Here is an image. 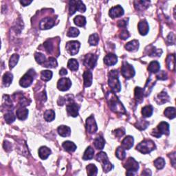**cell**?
I'll return each instance as SVG.
<instances>
[{
    "instance_id": "1",
    "label": "cell",
    "mask_w": 176,
    "mask_h": 176,
    "mask_svg": "<svg viewBox=\"0 0 176 176\" xmlns=\"http://www.w3.org/2000/svg\"><path fill=\"white\" fill-rule=\"evenodd\" d=\"M107 100L109 105V108L112 111L116 113L125 114V108H124L123 104L118 99L114 93L111 92H109L107 94Z\"/></svg>"
},
{
    "instance_id": "40",
    "label": "cell",
    "mask_w": 176,
    "mask_h": 176,
    "mask_svg": "<svg viewBox=\"0 0 176 176\" xmlns=\"http://www.w3.org/2000/svg\"><path fill=\"white\" fill-rule=\"evenodd\" d=\"M87 172L89 175L94 176L97 175L98 173V169L96 165L94 164H90L87 166Z\"/></svg>"
},
{
    "instance_id": "31",
    "label": "cell",
    "mask_w": 176,
    "mask_h": 176,
    "mask_svg": "<svg viewBox=\"0 0 176 176\" xmlns=\"http://www.w3.org/2000/svg\"><path fill=\"white\" fill-rule=\"evenodd\" d=\"M13 74L10 72H6L4 74L2 79L3 84L4 85V86H6V87H8V86L11 84L13 79Z\"/></svg>"
},
{
    "instance_id": "38",
    "label": "cell",
    "mask_w": 176,
    "mask_h": 176,
    "mask_svg": "<svg viewBox=\"0 0 176 176\" xmlns=\"http://www.w3.org/2000/svg\"><path fill=\"white\" fill-rule=\"evenodd\" d=\"M68 67L72 71H76L79 69V63L74 59H72L68 61Z\"/></svg>"
},
{
    "instance_id": "6",
    "label": "cell",
    "mask_w": 176,
    "mask_h": 176,
    "mask_svg": "<svg viewBox=\"0 0 176 176\" xmlns=\"http://www.w3.org/2000/svg\"><path fill=\"white\" fill-rule=\"evenodd\" d=\"M35 72L33 69L25 73L24 76H23L19 81V85L23 88H28L31 85L32 83H33L34 80V77L35 76Z\"/></svg>"
},
{
    "instance_id": "54",
    "label": "cell",
    "mask_w": 176,
    "mask_h": 176,
    "mask_svg": "<svg viewBox=\"0 0 176 176\" xmlns=\"http://www.w3.org/2000/svg\"><path fill=\"white\" fill-rule=\"evenodd\" d=\"M118 25L120 28H125L127 25V22L125 21V20H120L118 22Z\"/></svg>"
},
{
    "instance_id": "26",
    "label": "cell",
    "mask_w": 176,
    "mask_h": 176,
    "mask_svg": "<svg viewBox=\"0 0 176 176\" xmlns=\"http://www.w3.org/2000/svg\"><path fill=\"white\" fill-rule=\"evenodd\" d=\"M83 80L85 87H89L92 83V73L90 71L87 70L83 73Z\"/></svg>"
},
{
    "instance_id": "21",
    "label": "cell",
    "mask_w": 176,
    "mask_h": 176,
    "mask_svg": "<svg viewBox=\"0 0 176 176\" xmlns=\"http://www.w3.org/2000/svg\"><path fill=\"white\" fill-rule=\"evenodd\" d=\"M149 30V24L145 20L139 22V24H138V31H139V33L141 35H146L148 33Z\"/></svg>"
},
{
    "instance_id": "56",
    "label": "cell",
    "mask_w": 176,
    "mask_h": 176,
    "mask_svg": "<svg viewBox=\"0 0 176 176\" xmlns=\"http://www.w3.org/2000/svg\"><path fill=\"white\" fill-rule=\"evenodd\" d=\"M20 3L24 6H26L32 3V1H25V0H23V1L20 2Z\"/></svg>"
},
{
    "instance_id": "11",
    "label": "cell",
    "mask_w": 176,
    "mask_h": 176,
    "mask_svg": "<svg viewBox=\"0 0 176 176\" xmlns=\"http://www.w3.org/2000/svg\"><path fill=\"white\" fill-rule=\"evenodd\" d=\"M80 44L77 41H70L66 44V50L71 55H76L79 53Z\"/></svg>"
},
{
    "instance_id": "34",
    "label": "cell",
    "mask_w": 176,
    "mask_h": 176,
    "mask_svg": "<svg viewBox=\"0 0 176 176\" xmlns=\"http://www.w3.org/2000/svg\"><path fill=\"white\" fill-rule=\"evenodd\" d=\"M57 60L53 58V57H50L48 59V61H45V62L43 64L44 67L45 68H54L57 66Z\"/></svg>"
},
{
    "instance_id": "29",
    "label": "cell",
    "mask_w": 176,
    "mask_h": 176,
    "mask_svg": "<svg viewBox=\"0 0 176 176\" xmlns=\"http://www.w3.org/2000/svg\"><path fill=\"white\" fill-rule=\"evenodd\" d=\"M94 150L92 148V147H88L87 149L85 150V151L84 153V155H83V159L84 160H89L92 159L94 158Z\"/></svg>"
},
{
    "instance_id": "22",
    "label": "cell",
    "mask_w": 176,
    "mask_h": 176,
    "mask_svg": "<svg viewBox=\"0 0 176 176\" xmlns=\"http://www.w3.org/2000/svg\"><path fill=\"white\" fill-rule=\"evenodd\" d=\"M138 48H139V42L137 40H133V41L127 43L125 45L126 50L129 52L137 51Z\"/></svg>"
},
{
    "instance_id": "49",
    "label": "cell",
    "mask_w": 176,
    "mask_h": 176,
    "mask_svg": "<svg viewBox=\"0 0 176 176\" xmlns=\"http://www.w3.org/2000/svg\"><path fill=\"white\" fill-rule=\"evenodd\" d=\"M68 36L70 37H76L77 36H79V30L77 29L76 28L72 27L69 29L68 32Z\"/></svg>"
},
{
    "instance_id": "42",
    "label": "cell",
    "mask_w": 176,
    "mask_h": 176,
    "mask_svg": "<svg viewBox=\"0 0 176 176\" xmlns=\"http://www.w3.org/2000/svg\"><path fill=\"white\" fill-rule=\"evenodd\" d=\"M99 37L98 35V34L94 33L89 36L88 42L91 45H96L99 44Z\"/></svg>"
},
{
    "instance_id": "2",
    "label": "cell",
    "mask_w": 176,
    "mask_h": 176,
    "mask_svg": "<svg viewBox=\"0 0 176 176\" xmlns=\"http://www.w3.org/2000/svg\"><path fill=\"white\" fill-rule=\"evenodd\" d=\"M108 83L111 90L114 92H119L121 89V85L118 77V72L117 70H111L109 73Z\"/></svg>"
},
{
    "instance_id": "50",
    "label": "cell",
    "mask_w": 176,
    "mask_h": 176,
    "mask_svg": "<svg viewBox=\"0 0 176 176\" xmlns=\"http://www.w3.org/2000/svg\"><path fill=\"white\" fill-rule=\"evenodd\" d=\"M162 53V51L160 49H156L155 47H152V49L151 50V53H149V55L150 56H158L160 57Z\"/></svg>"
},
{
    "instance_id": "48",
    "label": "cell",
    "mask_w": 176,
    "mask_h": 176,
    "mask_svg": "<svg viewBox=\"0 0 176 176\" xmlns=\"http://www.w3.org/2000/svg\"><path fill=\"white\" fill-rule=\"evenodd\" d=\"M4 118H5L6 122L8 124H10V123H13L14 121L15 120L16 117L15 115L13 114V112H8V113L5 114Z\"/></svg>"
},
{
    "instance_id": "4",
    "label": "cell",
    "mask_w": 176,
    "mask_h": 176,
    "mask_svg": "<svg viewBox=\"0 0 176 176\" xmlns=\"http://www.w3.org/2000/svg\"><path fill=\"white\" fill-rule=\"evenodd\" d=\"M155 149L154 143L151 140H145L138 144L136 146V150L143 154H147L151 153Z\"/></svg>"
},
{
    "instance_id": "53",
    "label": "cell",
    "mask_w": 176,
    "mask_h": 176,
    "mask_svg": "<svg viewBox=\"0 0 176 176\" xmlns=\"http://www.w3.org/2000/svg\"><path fill=\"white\" fill-rule=\"evenodd\" d=\"M130 34H129V32L126 30H124L121 32L120 34V38L123 40H125L127 39H128Z\"/></svg>"
},
{
    "instance_id": "15",
    "label": "cell",
    "mask_w": 176,
    "mask_h": 176,
    "mask_svg": "<svg viewBox=\"0 0 176 176\" xmlns=\"http://www.w3.org/2000/svg\"><path fill=\"white\" fill-rule=\"evenodd\" d=\"M79 107L77 104L74 103H70L66 107V110H67L68 114L70 116L76 117L79 115Z\"/></svg>"
},
{
    "instance_id": "43",
    "label": "cell",
    "mask_w": 176,
    "mask_h": 176,
    "mask_svg": "<svg viewBox=\"0 0 176 176\" xmlns=\"http://www.w3.org/2000/svg\"><path fill=\"white\" fill-rule=\"evenodd\" d=\"M41 79L44 81H48L53 77V72L50 70H44L42 71L41 73Z\"/></svg>"
},
{
    "instance_id": "7",
    "label": "cell",
    "mask_w": 176,
    "mask_h": 176,
    "mask_svg": "<svg viewBox=\"0 0 176 176\" xmlns=\"http://www.w3.org/2000/svg\"><path fill=\"white\" fill-rule=\"evenodd\" d=\"M162 134H169V125L166 122H161L152 131V135L156 138H160Z\"/></svg>"
},
{
    "instance_id": "3",
    "label": "cell",
    "mask_w": 176,
    "mask_h": 176,
    "mask_svg": "<svg viewBox=\"0 0 176 176\" xmlns=\"http://www.w3.org/2000/svg\"><path fill=\"white\" fill-rule=\"evenodd\" d=\"M96 159L97 161H99L101 163L104 172L108 173L113 169L114 166L112 165V164L110 163V162L109 161L108 155H107L105 152L99 153V154L96 155Z\"/></svg>"
},
{
    "instance_id": "28",
    "label": "cell",
    "mask_w": 176,
    "mask_h": 176,
    "mask_svg": "<svg viewBox=\"0 0 176 176\" xmlns=\"http://www.w3.org/2000/svg\"><path fill=\"white\" fill-rule=\"evenodd\" d=\"M144 96H145V94H144V90L143 89L140 88L139 87L135 88V100L138 103H141L143 101Z\"/></svg>"
},
{
    "instance_id": "36",
    "label": "cell",
    "mask_w": 176,
    "mask_h": 176,
    "mask_svg": "<svg viewBox=\"0 0 176 176\" xmlns=\"http://www.w3.org/2000/svg\"><path fill=\"white\" fill-rule=\"evenodd\" d=\"M164 114L165 116L169 119H174L175 118V109L174 108H167L164 111Z\"/></svg>"
},
{
    "instance_id": "46",
    "label": "cell",
    "mask_w": 176,
    "mask_h": 176,
    "mask_svg": "<svg viewBox=\"0 0 176 176\" xmlns=\"http://www.w3.org/2000/svg\"><path fill=\"white\" fill-rule=\"evenodd\" d=\"M44 46L45 48V51L47 52L48 53L51 54L53 52L54 46H53V41H52V40H48V41H46L44 43Z\"/></svg>"
},
{
    "instance_id": "13",
    "label": "cell",
    "mask_w": 176,
    "mask_h": 176,
    "mask_svg": "<svg viewBox=\"0 0 176 176\" xmlns=\"http://www.w3.org/2000/svg\"><path fill=\"white\" fill-rule=\"evenodd\" d=\"M71 85V80L68 79V78H62V79H61L59 80L58 83H57V88H58L59 90L63 92L68 90L70 88Z\"/></svg>"
},
{
    "instance_id": "45",
    "label": "cell",
    "mask_w": 176,
    "mask_h": 176,
    "mask_svg": "<svg viewBox=\"0 0 176 176\" xmlns=\"http://www.w3.org/2000/svg\"><path fill=\"white\" fill-rule=\"evenodd\" d=\"M154 165L158 170L162 169L165 165V161L162 158H158L154 161Z\"/></svg>"
},
{
    "instance_id": "52",
    "label": "cell",
    "mask_w": 176,
    "mask_h": 176,
    "mask_svg": "<svg viewBox=\"0 0 176 176\" xmlns=\"http://www.w3.org/2000/svg\"><path fill=\"white\" fill-rule=\"evenodd\" d=\"M125 129H124L123 128L117 129L116 130L114 131V134L118 138L122 137L123 135H125Z\"/></svg>"
},
{
    "instance_id": "23",
    "label": "cell",
    "mask_w": 176,
    "mask_h": 176,
    "mask_svg": "<svg viewBox=\"0 0 176 176\" xmlns=\"http://www.w3.org/2000/svg\"><path fill=\"white\" fill-rule=\"evenodd\" d=\"M51 154L50 149L46 147H41L39 149V155L42 160H45Z\"/></svg>"
},
{
    "instance_id": "37",
    "label": "cell",
    "mask_w": 176,
    "mask_h": 176,
    "mask_svg": "<svg viewBox=\"0 0 176 176\" xmlns=\"http://www.w3.org/2000/svg\"><path fill=\"white\" fill-rule=\"evenodd\" d=\"M55 118V113L52 109L46 110L44 113V119L47 122H51Z\"/></svg>"
},
{
    "instance_id": "8",
    "label": "cell",
    "mask_w": 176,
    "mask_h": 176,
    "mask_svg": "<svg viewBox=\"0 0 176 176\" xmlns=\"http://www.w3.org/2000/svg\"><path fill=\"white\" fill-rule=\"evenodd\" d=\"M121 74L125 79H129L134 76L135 70L131 65L129 64L127 62H123L121 68Z\"/></svg>"
},
{
    "instance_id": "27",
    "label": "cell",
    "mask_w": 176,
    "mask_h": 176,
    "mask_svg": "<svg viewBox=\"0 0 176 176\" xmlns=\"http://www.w3.org/2000/svg\"><path fill=\"white\" fill-rule=\"evenodd\" d=\"M160 65L156 61H154L149 63L148 70L151 73H157L160 71Z\"/></svg>"
},
{
    "instance_id": "30",
    "label": "cell",
    "mask_w": 176,
    "mask_h": 176,
    "mask_svg": "<svg viewBox=\"0 0 176 176\" xmlns=\"http://www.w3.org/2000/svg\"><path fill=\"white\" fill-rule=\"evenodd\" d=\"M63 147L69 152H74L76 149V146L75 144L71 141H65L63 143Z\"/></svg>"
},
{
    "instance_id": "16",
    "label": "cell",
    "mask_w": 176,
    "mask_h": 176,
    "mask_svg": "<svg viewBox=\"0 0 176 176\" xmlns=\"http://www.w3.org/2000/svg\"><path fill=\"white\" fill-rule=\"evenodd\" d=\"M109 15L111 18H117V17H120L124 15V10L120 6L118 5L111 8L110 10H109Z\"/></svg>"
},
{
    "instance_id": "18",
    "label": "cell",
    "mask_w": 176,
    "mask_h": 176,
    "mask_svg": "<svg viewBox=\"0 0 176 176\" xmlns=\"http://www.w3.org/2000/svg\"><path fill=\"white\" fill-rule=\"evenodd\" d=\"M169 100V96L165 91H162L155 98V101L158 105H162L164 103H167Z\"/></svg>"
},
{
    "instance_id": "39",
    "label": "cell",
    "mask_w": 176,
    "mask_h": 176,
    "mask_svg": "<svg viewBox=\"0 0 176 176\" xmlns=\"http://www.w3.org/2000/svg\"><path fill=\"white\" fill-rule=\"evenodd\" d=\"M149 123L148 121L145 120L143 119H140L139 121H138L135 124V127L138 128V129H140V130H144V129H145L147 127L149 126Z\"/></svg>"
},
{
    "instance_id": "55",
    "label": "cell",
    "mask_w": 176,
    "mask_h": 176,
    "mask_svg": "<svg viewBox=\"0 0 176 176\" xmlns=\"http://www.w3.org/2000/svg\"><path fill=\"white\" fill-rule=\"evenodd\" d=\"M68 74V71L65 68H62V69H61V70L59 72V74L60 75H61V76H65V75H66Z\"/></svg>"
},
{
    "instance_id": "10",
    "label": "cell",
    "mask_w": 176,
    "mask_h": 176,
    "mask_svg": "<svg viewBox=\"0 0 176 176\" xmlns=\"http://www.w3.org/2000/svg\"><path fill=\"white\" fill-rule=\"evenodd\" d=\"M97 59V55H95L94 54H88L85 57L84 61H83V64H84L86 68L89 69H93L96 65Z\"/></svg>"
},
{
    "instance_id": "12",
    "label": "cell",
    "mask_w": 176,
    "mask_h": 176,
    "mask_svg": "<svg viewBox=\"0 0 176 176\" xmlns=\"http://www.w3.org/2000/svg\"><path fill=\"white\" fill-rule=\"evenodd\" d=\"M86 129L90 134H93L96 132L98 127L93 116H89L86 120Z\"/></svg>"
},
{
    "instance_id": "19",
    "label": "cell",
    "mask_w": 176,
    "mask_h": 176,
    "mask_svg": "<svg viewBox=\"0 0 176 176\" xmlns=\"http://www.w3.org/2000/svg\"><path fill=\"white\" fill-rule=\"evenodd\" d=\"M134 138L131 136V135H128V136L125 138V139L122 141V145H121V147L125 150H129L131 148L133 145H134Z\"/></svg>"
},
{
    "instance_id": "44",
    "label": "cell",
    "mask_w": 176,
    "mask_h": 176,
    "mask_svg": "<svg viewBox=\"0 0 176 176\" xmlns=\"http://www.w3.org/2000/svg\"><path fill=\"white\" fill-rule=\"evenodd\" d=\"M19 59V56L17 54H14L12 57H10L9 61V67L10 69H13L17 64Z\"/></svg>"
},
{
    "instance_id": "47",
    "label": "cell",
    "mask_w": 176,
    "mask_h": 176,
    "mask_svg": "<svg viewBox=\"0 0 176 176\" xmlns=\"http://www.w3.org/2000/svg\"><path fill=\"white\" fill-rule=\"evenodd\" d=\"M34 58H35L36 61L39 63V64H44L45 62L46 59L45 57L44 54L40 53H36L34 54Z\"/></svg>"
},
{
    "instance_id": "33",
    "label": "cell",
    "mask_w": 176,
    "mask_h": 176,
    "mask_svg": "<svg viewBox=\"0 0 176 176\" xmlns=\"http://www.w3.org/2000/svg\"><path fill=\"white\" fill-rule=\"evenodd\" d=\"M74 22L77 26L83 27L86 24V19L85 17L81 15H78L74 19Z\"/></svg>"
},
{
    "instance_id": "14",
    "label": "cell",
    "mask_w": 176,
    "mask_h": 176,
    "mask_svg": "<svg viewBox=\"0 0 176 176\" xmlns=\"http://www.w3.org/2000/svg\"><path fill=\"white\" fill-rule=\"evenodd\" d=\"M55 24L54 20L51 18V17H45L39 23V28L41 30H47L50 29L52 27H53Z\"/></svg>"
},
{
    "instance_id": "35",
    "label": "cell",
    "mask_w": 176,
    "mask_h": 176,
    "mask_svg": "<svg viewBox=\"0 0 176 176\" xmlns=\"http://www.w3.org/2000/svg\"><path fill=\"white\" fill-rule=\"evenodd\" d=\"M153 111H154V109H153V107L151 105H147L144 107L142 109V114L143 117H150L153 114Z\"/></svg>"
},
{
    "instance_id": "24",
    "label": "cell",
    "mask_w": 176,
    "mask_h": 176,
    "mask_svg": "<svg viewBox=\"0 0 176 176\" xmlns=\"http://www.w3.org/2000/svg\"><path fill=\"white\" fill-rule=\"evenodd\" d=\"M94 147H96V149H99V150H102L104 148V147H105V141L102 136L99 135V136H97L94 139Z\"/></svg>"
},
{
    "instance_id": "25",
    "label": "cell",
    "mask_w": 176,
    "mask_h": 176,
    "mask_svg": "<svg viewBox=\"0 0 176 176\" xmlns=\"http://www.w3.org/2000/svg\"><path fill=\"white\" fill-rule=\"evenodd\" d=\"M57 130H58L59 134L62 137L69 136V135H70V133H71L70 128L69 127L65 126V125L59 126Z\"/></svg>"
},
{
    "instance_id": "5",
    "label": "cell",
    "mask_w": 176,
    "mask_h": 176,
    "mask_svg": "<svg viewBox=\"0 0 176 176\" xmlns=\"http://www.w3.org/2000/svg\"><path fill=\"white\" fill-rule=\"evenodd\" d=\"M124 167L127 170V172L126 174L127 175H135V173L139 169V164H138L137 161H135L134 158H129L127 160L125 164H124Z\"/></svg>"
},
{
    "instance_id": "41",
    "label": "cell",
    "mask_w": 176,
    "mask_h": 176,
    "mask_svg": "<svg viewBox=\"0 0 176 176\" xmlns=\"http://www.w3.org/2000/svg\"><path fill=\"white\" fill-rule=\"evenodd\" d=\"M116 155L119 160H124L126 157L125 149H123L122 147H118V149H116Z\"/></svg>"
},
{
    "instance_id": "17",
    "label": "cell",
    "mask_w": 176,
    "mask_h": 176,
    "mask_svg": "<svg viewBox=\"0 0 176 176\" xmlns=\"http://www.w3.org/2000/svg\"><path fill=\"white\" fill-rule=\"evenodd\" d=\"M118 61V57L114 54L109 53L104 58V63L108 66H111L116 64Z\"/></svg>"
},
{
    "instance_id": "9",
    "label": "cell",
    "mask_w": 176,
    "mask_h": 176,
    "mask_svg": "<svg viewBox=\"0 0 176 176\" xmlns=\"http://www.w3.org/2000/svg\"><path fill=\"white\" fill-rule=\"evenodd\" d=\"M86 10L85 4L81 1H70V15H73L76 11L79 10L81 13H84Z\"/></svg>"
},
{
    "instance_id": "32",
    "label": "cell",
    "mask_w": 176,
    "mask_h": 176,
    "mask_svg": "<svg viewBox=\"0 0 176 176\" xmlns=\"http://www.w3.org/2000/svg\"><path fill=\"white\" fill-rule=\"evenodd\" d=\"M166 64L169 70H175V56L174 54H170L166 59Z\"/></svg>"
},
{
    "instance_id": "20",
    "label": "cell",
    "mask_w": 176,
    "mask_h": 176,
    "mask_svg": "<svg viewBox=\"0 0 176 176\" xmlns=\"http://www.w3.org/2000/svg\"><path fill=\"white\" fill-rule=\"evenodd\" d=\"M17 117L21 120H24L28 118V110L25 107H20L16 111Z\"/></svg>"
},
{
    "instance_id": "51",
    "label": "cell",
    "mask_w": 176,
    "mask_h": 176,
    "mask_svg": "<svg viewBox=\"0 0 176 176\" xmlns=\"http://www.w3.org/2000/svg\"><path fill=\"white\" fill-rule=\"evenodd\" d=\"M156 77L158 79L160 80H166L167 79V74L164 71H160L157 72Z\"/></svg>"
}]
</instances>
